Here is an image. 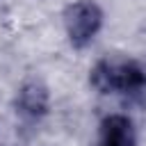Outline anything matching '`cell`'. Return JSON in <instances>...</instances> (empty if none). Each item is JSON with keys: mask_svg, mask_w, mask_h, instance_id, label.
I'll return each instance as SVG.
<instances>
[{"mask_svg": "<svg viewBox=\"0 0 146 146\" xmlns=\"http://www.w3.org/2000/svg\"><path fill=\"white\" fill-rule=\"evenodd\" d=\"M89 84L100 96L144 98L146 96V66L132 57L107 55V57H100L91 66Z\"/></svg>", "mask_w": 146, "mask_h": 146, "instance_id": "obj_1", "label": "cell"}, {"mask_svg": "<svg viewBox=\"0 0 146 146\" xmlns=\"http://www.w3.org/2000/svg\"><path fill=\"white\" fill-rule=\"evenodd\" d=\"M62 23H64L68 43L75 50H82L100 32V27L105 23V14L96 0H75V2L66 5L64 14H62Z\"/></svg>", "mask_w": 146, "mask_h": 146, "instance_id": "obj_2", "label": "cell"}, {"mask_svg": "<svg viewBox=\"0 0 146 146\" xmlns=\"http://www.w3.org/2000/svg\"><path fill=\"white\" fill-rule=\"evenodd\" d=\"M14 110H16V114H18L21 121H25V123H39L48 114V110H50V91H48L46 82L39 80V78L25 80L18 87V91H16Z\"/></svg>", "mask_w": 146, "mask_h": 146, "instance_id": "obj_3", "label": "cell"}, {"mask_svg": "<svg viewBox=\"0 0 146 146\" xmlns=\"http://www.w3.org/2000/svg\"><path fill=\"white\" fill-rule=\"evenodd\" d=\"M96 146H137V130L128 114H107L98 125Z\"/></svg>", "mask_w": 146, "mask_h": 146, "instance_id": "obj_4", "label": "cell"}]
</instances>
